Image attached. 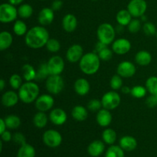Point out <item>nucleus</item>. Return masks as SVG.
<instances>
[{
    "mask_svg": "<svg viewBox=\"0 0 157 157\" xmlns=\"http://www.w3.org/2000/svg\"><path fill=\"white\" fill-rule=\"evenodd\" d=\"M135 61L139 65L147 66L152 61V55L147 51H140L135 56Z\"/></svg>",
    "mask_w": 157,
    "mask_h": 157,
    "instance_id": "23",
    "label": "nucleus"
},
{
    "mask_svg": "<svg viewBox=\"0 0 157 157\" xmlns=\"http://www.w3.org/2000/svg\"><path fill=\"white\" fill-rule=\"evenodd\" d=\"M63 6V2L61 0H55L52 2V9L54 11H58L61 9Z\"/></svg>",
    "mask_w": 157,
    "mask_h": 157,
    "instance_id": "48",
    "label": "nucleus"
},
{
    "mask_svg": "<svg viewBox=\"0 0 157 157\" xmlns=\"http://www.w3.org/2000/svg\"><path fill=\"white\" fill-rule=\"evenodd\" d=\"M50 75L49 73L48 67L47 63H42L40 64L39 68H38V71H37V77L36 79L38 80H43L48 78Z\"/></svg>",
    "mask_w": 157,
    "mask_h": 157,
    "instance_id": "36",
    "label": "nucleus"
},
{
    "mask_svg": "<svg viewBox=\"0 0 157 157\" xmlns=\"http://www.w3.org/2000/svg\"><path fill=\"white\" fill-rule=\"evenodd\" d=\"M5 87H6V81L3 79H1V81H0V90H3Z\"/></svg>",
    "mask_w": 157,
    "mask_h": 157,
    "instance_id": "53",
    "label": "nucleus"
},
{
    "mask_svg": "<svg viewBox=\"0 0 157 157\" xmlns=\"http://www.w3.org/2000/svg\"><path fill=\"white\" fill-rule=\"evenodd\" d=\"M12 140H14V142L16 143L17 144H19V145L21 146L26 144L25 137V136L21 133H15V134L13 135V136H12Z\"/></svg>",
    "mask_w": 157,
    "mask_h": 157,
    "instance_id": "45",
    "label": "nucleus"
},
{
    "mask_svg": "<svg viewBox=\"0 0 157 157\" xmlns=\"http://www.w3.org/2000/svg\"><path fill=\"white\" fill-rule=\"evenodd\" d=\"M78 25V20L73 14H67L62 20L63 29L67 32H73Z\"/></svg>",
    "mask_w": 157,
    "mask_h": 157,
    "instance_id": "19",
    "label": "nucleus"
},
{
    "mask_svg": "<svg viewBox=\"0 0 157 157\" xmlns=\"http://www.w3.org/2000/svg\"><path fill=\"white\" fill-rule=\"evenodd\" d=\"M19 96L15 91L9 90L3 94L2 97V104L7 107H13L18 104Z\"/></svg>",
    "mask_w": 157,
    "mask_h": 157,
    "instance_id": "20",
    "label": "nucleus"
},
{
    "mask_svg": "<svg viewBox=\"0 0 157 157\" xmlns=\"http://www.w3.org/2000/svg\"><path fill=\"white\" fill-rule=\"evenodd\" d=\"M110 85L113 90H119L123 86V80L122 77L120 76L119 75H116L112 77L110 80Z\"/></svg>",
    "mask_w": 157,
    "mask_h": 157,
    "instance_id": "40",
    "label": "nucleus"
},
{
    "mask_svg": "<svg viewBox=\"0 0 157 157\" xmlns=\"http://www.w3.org/2000/svg\"><path fill=\"white\" fill-rule=\"evenodd\" d=\"M102 103L101 101L97 99L90 100L87 104V108L91 111H99L102 107Z\"/></svg>",
    "mask_w": 157,
    "mask_h": 157,
    "instance_id": "42",
    "label": "nucleus"
},
{
    "mask_svg": "<svg viewBox=\"0 0 157 157\" xmlns=\"http://www.w3.org/2000/svg\"><path fill=\"white\" fill-rule=\"evenodd\" d=\"M155 97H156V102H157V94L155 95Z\"/></svg>",
    "mask_w": 157,
    "mask_h": 157,
    "instance_id": "55",
    "label": "nucleus"
},
{
    "mask_svg": "<svg viewBox=\"0 0 157 157\" xmlns=\"http://www.w3.org/2000/svg\"><path fill=\"white\" fill-rule=\"evenodd\" d=\"M146 103H147V105L149 107H154L157 106V102L155 95L151 94L150 97H148L147 101H146Z\"/></svg>",
    "mask_w": 157,
    "mask_h": 157,
    "instance_id": "46",
    "label": "nucleus"
},
{
    "mask_svg": "<svg viewBox=\"0 0 157 157\" xmlns=\"http://www.w3.org/2000/svg\"><path fill=\"white\" fill-rule=\"evenodd\" d=\"M71 115L75 120L78 121H84L87 117V110L84 107L81 105L76 106L73 108Z\"/></svg>",
    "mask_w": 157,
    "mask_h": 157,
    "instance_id": "26",
    "label": "nucleus"
},
{
    "mask_svg": "<svg viewBox=\"0 0 157 157\" xmlns=\"http://www.w3.org/2000/svg\"><path fill=\"white\" fill-rule=\"evenodd\" d=\"M13 37L9 32H2L0 34V50L5 51L9 48L12 44Z\"/></svg>",
    "mask_w": 157,
    "mask_h": 157,
    "instance_id": "24",
    "label": "nucleus"
},
{
    "mask_svg": "<svg viewBox=\"0 0 157 157\" xmlns=\"http://www.w3.org/2000/svg\"><path fill=\"white\" fill-rule=\"evenodd\" d=\"M97 35L100 41L108 45L114 41L116 31L109 23H103L98 27Z\"/></svg>",
    "mask_w": 157,
    "mask_h": 157,
    "instance_id": "4",
    "label": "nucleus"
},
{
    "mask_svg": "<svg viewBox=\"0 0 157 157\" xmlns=\"http://www.w3.org/2000/svg\"><path fill=\"white\" fill-rule=\"evenodd\" d=\"M120 147L125 151H133L137 147V141L131 136H124L120 140Z\"/></svg>",
    "mask_w": 157,
    "mask_h": 157,
    "instance_id": "21",
    "label": "nucleus"
},
{
    "mask_svg": "<svg viewBox=\"0 0 157 157\" xmlns=\"http://www.w3.org/2000/svg\"><path fill=\"white\" fill-rule=\"evenodd\" d=\"M48 118L47 114L44 112L39 111L38 113H35L33 118V123L34 125L37 127V128L41 129L43 127H45L48 124Z\"/></svg>",
    "mask_w": 157,
    "mask_h": 157,
    "instance_id": "28",
    "label": "nucleus"
},
{
    "mask_svg": "<svg viewBox=\"0 0 157 157\" xmlns=\"http://www.w3.org/2000/svg\"><path fill=\"white\" fill-rule=\"evenodd\" d=\"M49 39V33L45 28L43 26H35L28 31L25 41L29 48L38 49L45 46Z\"/></svg>",
    "mask_w": 157,
    "mask_h": 157,
    "instance_id": "1",
    "label": "nucleus"
},
{
    "mask_svg": "<svg viewBox=\"0 0 157 157\" xmlns=\"http://www.w3.org/2000/svg\"><path fill=\"white\" fill-rule=\"evenodd\" d=\"M105 48H107V44H104V43L101 42V41H100L97 43L96 46H95V49H96L97 52H100L101 50Z\"/></svg>",
    "mask_w": 157,
    "mask_h": 157,
    "instance_id": "49",
    "label": "nucleus"
},
{
    "mask_svg": "<svg viewBox=\"0 0 157 157\" xmlns=\"http://www.w3.org/2000/svg\"><path fill=\"white\" fill-rule=\"evenodd\" d=\"M9 84L12 88L17 90V89H19L22 85V80L19 75L15 74V75H12L9 78Z\"/></svg>",
    "mask_w": 157,
    "mask_h": 157,
    "instance_id": "39",
    "label": "nucleus"
},
{
    "mask_svg": "<svg viewBox=\"0 0 157 157\" xmlns=\"http://www.w3.org/2000/svg\"><path fill=\"white\" fill-rule=\"evenodd\" d=\"M49 119L55 125L61 126L65 124L67 119V116L64 110L61 108H55L51 111Z\"/></svg>",
    "mask_w": 157,
    "mask_h": 157,
    "instance_id": "15",
    "label": "nucleus"
},
{
    "mask_svg": "<svg viewBox=\"0 0 157 157\" xmlns=\"http://www.w3.org/2000/svg\"><path fill=\"white\" fill-rule=\"evenodd\" d=\"M18 15L21 18H30L33 13V9L32 6L27 3L21 5L18 9Z\"/></svg>",
    "mask_w": 157,
    "mask_h": 157,
    "instance_id": "33",
    "label": "nucleus"
},
{
    "mask_svg": "<svg viewBox=\"0 0 157 157\" xmlns=\"http://www.w3.org/2000/svg\"><path fill=\"white\" fill-rule=\"evenodd\" d=\"M24 0H9V3L13 6H18V5H20L21 3L23 2Z\"/></svg>",
    "mask_w": 157,
    "mask_h": 157,
    "instance_id": "52",
    "label": "nucleus"
},
{
    "mask_svg": "<svg viewBox=\"0 0 157 157\" xmlns=\"http://www.w3.org/2000/svg\"><path fill=\"white\" fill-rule=\"evenodd\" d=\"M35 150L32 145L25 144L21 146L17 153V157H35Z\"/></svg>",
    "mask_w": 157,
    "mask_h": 157,
    "instance_id": "27",
    "label": "nucleus"
},
{
    "mask_svg": "<svg viewBox=\"0 0 157 157\" xmlns=\"http://www.w3.org/2000/svg\"><path fill=\"white\" fill-rule=\"evenodd\" d=\"M50 75H60L64 68V61L60 56H53L47 62Z\"/></svg>",
    "mask_w": 157,
    "mask_h": 157,
    "instance_id": "10",
    "label": "nucleus"
},
{
    "mask_svg": "<svg viewBox=\"0 0 157 157\" xmlns=\"http://www.w3.org/2000/svg\"><path fill=\"white\" fill-rule=\"evenodd\" d=\"M136 67L130 61H123L117 67V74L122 78H130L136 73Z\"/></svg>",
    "mask_w": 157,
    "mask_h": 157,
    "instance_id": "13",
    "label": "nucleus"
},
{
    "mask_svg": "<svg viewBox=\"0 0 157 157\" xmlns=\"http://www.w3.org/2000/svg\"><path fill=\"white\" fill-rule=\"evenodd\" d=\"M18 9L10 3H3L0 6V21L2 23H9L16 19Z\"/></svg>",
    "mask_w": 157,
    "mask_h": 157,
    "instance_id": "5",
    "label": "nucleus"
},
{
    "mask_svg": "<svg viewBox=\"0 0 157 157\" xmlns=\"http://www.w3.org/2000/svg\"><path fill=\"white\" fill-rule=\"evenodd\" d=\"M55 11L50 8H44L38 14V21L41 25H48L55 18Z\"/></svg>",
    "mask_w": 157,
    "mask_h": 157,
    "instance_id": "16",
    "label": "nucleus"
},
{
    "mask_svg": "<svg viewBox=\"0 0 157 157\" xmlns=\"http://www.w3.org/2000/svg\"><path fill=\"white\" fill-rule=\"evenodd\" d=\"M124 150L120 146L112 145L107 149L105 157H124Z\"/></svg>",
    "mask_w": 157,
    "mask_h": 157,
    "instance_id": "32",
    "label": "nucleus"
},
{
    "mask_svg": "<svg viewBox=\"0 0 157 157\" xmlns=\"http://www.w3.org/2000/svg\"><path fill=\"white\" fill-rule=\"evenodd\" d=\"M64 81L60 75H50L46 80V89L52 94H58L62 91Z\"/></svg>",
    "mask_w": 157,
    "mask_h": 157,
    "instance_id": "6",
    "label": "nucleus"
},
{
    "mask_svg": "<svg viewBox=\"0 0 157 157\" xmlns=\"http://www.w3.org/2000/svg\"><path fill=\"white\" fill-rule=\"evenodd\" d=\"M13 31L18 36H22L27 33V25L21 20H17L13 25Z\"/></svg>",
    "mask_w": 157,
    "mask_h": 157,
    "instance_id": "34",
    "label": "nucleus"
},
{
    "mask_svg": "<svg viewBox=\"0 0 157 157\" xmlns=\"http://www.w3.org/2000/svg\"><path fill=\"white\" fill-rule=\"evenodd\" d=\"M42 140L44 144L51 148H56L62 143V136L61 133L55 130H48L44 132Z\"/></svg>",
    "mask_w": 157,
    "mask_h": 157,
    "instance_id": "7",
    "label": "nucleus"
},
{
    "mask_svg": "<svg viewBox=\"0 0 157 157\" xmlns=\"http://www.w3.org/2000/svg\"><path fill=\"white\" fill-rule=\"evenodd\" d=\"M83 52L84 51L80 44H73L67 49L66 58H67V61L71 63L78 62L84 55Z\"/></svg>",
    "mask_w": 157,
    "mask_h": 157,
    "instance_id": "14",
    "label": "nucleus"
},
{
    "mask_svg": "<svg viewBox=\"0 0 157 157\" xmlns=\"http://www.w3.org/2000/svg\"><path fill=\"white\" fill-rule=\"evenodd\" d=\"M141 20H142V21H147V18H146V16L145 15H142V16H141Z\"/></svg>",
    "mask_w": 157,
    "mask_h": 157,
    "instance_id": "54",
    "label": "nucleus"
},
{
    "mask_svg": "<svg viewBox=\"0 0 157 157\" xmlns=\"http://www.w3.org/2000/svg\"><path fill=\"white\" fill-rule=\"evenodd\" d=\"M102 139L105 144L113 145L117 140V133L113 129H106L102 133Z\"/></svg>",
    "mask_w": 157,
    "mask_h": 157,
    "instance_id": "30",
    "label": "nucleus"
},
{
    "mask_svg": "<svg viewBox=\"0 0 157 157\" xmlns=\"http://www.w3.org/2000/svg\"><path fill=\"white\" fill-rule=\"evenodd\" d=\"M141 29V21L139 19H133L128 25V30L131 33H136Z\"/></svg>",
    "mask_w": 157,
    "mask_h": 157,
    "instance_id": "44",
    "label": "nucleus"
},
{
    "mask_svg": "<svg viewBox=\"0 0 157 157\" xmlns=\"http://www.w3.org/2000/svg\"><path fill=\"white\" fill-rule=\"evenodd\" d=\"M92 1H98V0H92Z\"/></svg>",
    "mask_w": 157,
    "mask_h": 157,
    "instance_id": "57",
    "label": "nucleus"
},
{
    "mask_svg": "<svg viewBox=\"0 0 157 157\" xmlns=\"http://www.w3.org/2000/svg\"><path fill=\"white\" fill-rule=\"evenodd\" d=\"M116 19L119 25L123 26L128 25L132 20V15L127 9H122L117 14Z\"/></svg>",
    "mask_w": 157,
    "mask_h": 157,
    "instance_id": "25",
    "label": "nucleus"
},
{
    "mask_svg": "<svg viewBox=\"0 0 157 157\" xmlns=\"http://www.w3.org/2000/svg\"><path fill=\"white\" fill-rule=\"evenodd\" d=\"M131 48V44L130 41L126 38H119L115 40L112 44V49L113 52L119 55H125L130 52Z\"/></svg>",
    "mask_w": 157,
    "mask_h": 157,
    "instance_id": "12",
    "label": "nucleus"
},
{
    "mask_svg": "<svg viewBox=\"0 0 157 157\" xmlns=\"http://www.w3.org/2000/svg\"><path fill=\"white\" fill-rule=\"evenodd\" d=\"M121 97L119 94L115 91L107 92L101 99V103L104 108L107 110H114L121 104Z\"/></svg>",
    "mask_w": 157,
    "mask_h": 157,
    "instance_id": "8",
    "label": "nucleus"
},
{
    "mask_svg": "<svg viewBox=\"0 0 157 157\" xmlns=\"http://www.w3.org/2000/svg\"><path fill=\"white\" fill-rule=\"evenodd\" d=\"M21 70H22L23 78L26 81H32L34 79H36L37 72L31 64H24Z\"/></svg>",
    "mask_w": 157,
    "mask_h": 157,
    "instance_id": "29",
    "label": "nucleus"
},
{
    "mask_svg": "<svg viewBox=\"0 0 157 157\" xmlns=\"http://www.w3.org/2000/svg\"><path fill=\"white\" fill-rule=\"evenodd\" d=\"M55 100L51 95L42 94L38 97L35 101V107L37 110L41 112H45L53 107Z\"/></svg>",
    "mask_w": 157,
    "mask_h": 157,
    "instance_id": "11",
    "label": "nucleus"
},
{
    "mask_svg": "<svg viewBox=\"0 0 157 157\" xmlns=\"http://www.w3.org/2000/svg\"><path fill=\"white\" fill-rule=\"evenodd\" d=\"M98 56H99L100 59L102 60V61H107L112 58V57H113V52H112V51L110 49L105 48L101 50L100 52H98Z\"/></svg>",
    "mask_w": 157,
    "mask_h": 157,
    "instance_id": "43",
    "label": "nucleus"
},
{
    "mask_svg": "<svg viewBox=\"0 0 157 157\" xmlns=\"http://www.w3.org/2000/svg\"><path fill=\"white\" fill-rule=\"evenodd\" d=\"M44 1H46V0H44Z\"/></svg>",
    "mask_w": 157,
    "mask_h": 157,
    "instance_id": "58",
    "label": "nucleus"
},
{
    "mask_svg": "<svg viewBox=\"0 0 157 157\" xmlns=\"http://www.w3.org/2000/svg\"><path fill=\"white\" fill-rule=\"evenodd\" d=\"M146 87L151 94H157V77H150L146 81Z\"/></svg>",
    "mask_w": 157,
    "mask_h": 157,
    "instance_id": "35",
    "label": "nucleus"
},
{
    "mask_svg": "<svg viewBox=\"0 0 157 157\" xmlns=\"http://www.w3.org/2000/svg\"><path fill=\"white\" fill-rule=\"evenodd\" d=\"M80 68L81 71L87 75H92L98 71L101 65V59L97 54L88 52L83 55L80 60Z\"/></svg>",
    "mask_w": 157,
    "mask_h": 157,
    "instance_id": "2",
    "label": "nucleus"
},
{
    "mask_svg": "<svg viewBox=\"0 0 157 157\" xmlns=\"http://www.w3.org/2000/svg\"><path fill=\"white\" fill-rule=\"evenodd\" d=\"M7 128V126H6V121L4 119H0V134L2 133L3 132H5Z\"/></svg>",
    "mask_w": 157,
    "mask_h": 157,
    "instance_id": "50",
    "label": "nucleus"
},
{
    "mask_svg": "<svg viewBox=\"0 0 157 157\" xmlns=\"http://www.w3.org/2000/svg\"><path fill=\"white\" fill-rule=\"evenodd\" d=\"M121 91L124 94H130L131 92V89L129 87H127V86H124V87H121Z\"/></svg>",
    "mask_w": 157,
    "mask_h": 157,
    "instance_id": "51",
    "label": "nucleus"
},
{
    "mask_svg": "<svg viewBox=\"0 0 157 157\" xmlns=\"http://www.w3.org/2000/svg\"><path fill=\"white\" fill-rule=\"evenodd\" d=\"M156 37L157 38V32H156Z\"/></svg>",
    "mask_w": 157,
    "mask_h": 157,
    "instance_id": "56",
    "label": "nucleus"
},
{
    "mask_svg": "<svg viewBox=\"0 0 157 157\" xmlns=\"http://www.w3.org/2000/svg\"><path fill=\"white\" fill-rule=\"evenodd\" d=\"M12 136H12L10 132L7 131V130L1 133L2 140L4 141V142H9V141H11V140L12 139Z\"/></svg>",
    "mask_w": 157,
    "mask_h": 157,
    "instance_id": "47",
    "label": "nucleus"
},
{
    "mask_svg": "<svg viewBox=\"0 0 157 157\" xmlns=\"http://www.w3.org/2000/svg\"><path fill=\"white\" fill-rule=\"evenodd\" d=\"M96 121L101 127H108L112 121V115L110 110L105 108L101 109L97 113Z\"/></svg>",
    "mask_w": 157,
    "mask_h": 157,
    "instance_id": "17",
    "label": "nucleus"
},
{
    "mask_svg": "<svg viewBox=\"0 0 157 157\" xmlns=\"http://www.w3.org/2000/svg\"><path fill=\"white\" fill-rule=\"evenodd\" d=\"M39 94V87L32 81H27L22 84L18 89L19 99L25 104H30L36 101Z\"/></svg>",
    "mask_w": 157,
    "mask_h": 157,
    "instance_id": "3",
    "label": "nucleus"
},
{
    "mask_svg": "<svg viewBox=\"0 0 157 157\" xmlns=\"http://www.w3.org/2000/svg\"><path fill=\"white\" fill-rule=\"evenodd\" d=\"M143 30H144V33L147 36H153V35H156V26L151 22H147L146 21L144 23V26H143Z\"/></svg>",
    "mask_w": 157,
    "mask_h": 157,
    "instance_id": "41",
    "label": "nucleus"
},
{
    "mask_svg": "<svg viewBox=\"0 0 157 157\" xmlns=\"http://www.w3.org/2000/svg\"><path fill=\"white\" fill-rule=\"evenodd\" d=\"M46 48L50 52H58L61 48V44L59 41L55 38H50L46 44Z\"/></svg>",
    "mask_w": 157,
    "mask_h": 157,
    "instance_id": "37",
    "label": "nucleus"
},
{
    "mask_svg": "<svg viewBox=\"0 0 157 157\" xmlns=\"http://www.w3.org/2000/svg\"><path fill=\"white\" fill-rule=\"evenodd\" d=\"M147 9V3L145 0H131L127 6V10L135 18L144 15Z\"/></svg>",
    "mask_w": 157,
    "mask_h": 157,
    "instance_id": "9",
    "label": "nucleus"
},
{
    "mask_svg": "<svg viewBox=\"0 0 157 157\" xmlns=\"http://www.w3.org/2000/svg\"><path fill=\"white\" fill-rule=\"evenodd\" d=\"M7 128L11 129V130H15L17 129L21 124V120L18 116L14 114H10L5 118Z\"/></svg>",
    "mask_w": 157,
    "mask_h": 157,
    "instance_id": "31",
    "label": "nucleus"
},
{
    "mask_svg": "<svg viewBox=\"0 0 157 157\" xmlns=\"http://www.w3.org/2000/svg\"><path fill=\"white\" fill-rule=\"evenodd\" d=\"M147 92V87L143 86H135L131 89V95L136 98H142L146 96Z\"/></svg>",
    "mask_w": 157,
    "mask_h": 157,
    "instance_id": "38",
    "label": "nucleus"
},
{
    "mask_svg": "<svg viewBox=\"0 0 157 157\" xmlns=\"http://www.w3.org/2000/svg\"><path fill=\"white\" fill-rule=\"evenodd\" d=\"M90 84L84 78H79L75 83V90L78 95L84 96L90 91Z\"/></svg>",
    "mask_w": 157,
    "mask_h": 157,
    "instance_id": "22",
    "label": "nucleus"
},
{
    "mask_svg": "<svg viewBox=\"0 0 157 157\" xmlns=\"http://www.w3.org/2000/svg\"><path fill=\"white\" fill-rule=\"evenodd\" d=\"M105 145L104 142L101 140H94L89 144L87 147V152L92 157H98L104 151Z\"/></svg>",
    "mask_w": 157,
    "mask_h": 157,
    "instance_id": "18",
    "label": "nucleus"
}]
</instances>
